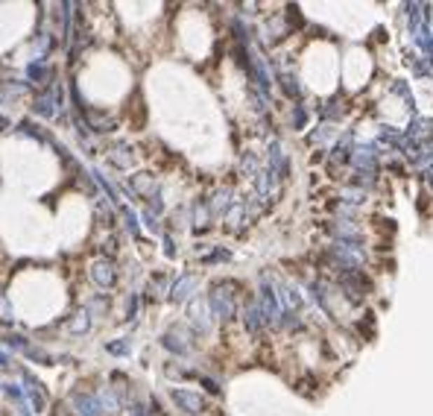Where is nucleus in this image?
<instances>
[{"mask_svg":"<svg viewBox=\"0 0 433 416\" xmlns=\"http://www.w3.org/2000/svg\"><path fill=\"white\" fill-rule=\"evenodd\" d=\"M0 129H6V121L4 118H0Z\"/></svg>","mask_w":433,"mask_h":416,"instance_id":"f257e3e1","label":"nucleus"}]
</instances>
